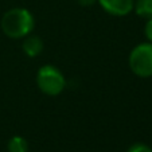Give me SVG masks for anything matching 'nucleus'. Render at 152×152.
<instances>
[{
    "label": "nucleus",
    "mask_w": 152,
    "mask_h": 152,
    "mask_svg": "<svg viewBox=\"0 0 152 152\" xmlns=\"http://www.w3.org/2000/svg\"><path fill=\"white\" fill-rule=\"evenodd\" d=\"M1 31L11 39H23L32 32L35 20L27 8H11L1 16L0 20Z\"/></svg>",
    "instance_id": "obj_1"
},
{
    "label": "nucleus",
    "mask_w": 152,
    "mask_h": 152,
    "mask_svg": "<svg viewBox=\"0 0 152 152\" xmlns=\"http://www.w3.org/2000/svg\"><path fill=\"white\" fill-rule=\"evenodd\" d=\"M144 34H145V38L148 39V42L152 43V19L147 20L145 27H144Z\"/></svg>",
    "instance_id": "obj_9"
},
{
    "label": "nucleus",
    "mask_w": 152,
    "mask_h": 152,
    "mask_svg": "<svg viewBox=\"0 0 152 152\" xmlns=\"http://www.w3.org/2000/svg\"><path fill=\"white\" fill-rule=\"evenodd\" d=\"M43 47H45V43H43L42 38H39L38 35H27L26 38H23V45H22V49H23L24 54L30 58H35L43 51Z\"/></svg>",
    "instance_id": "obj_5"
},
{
    "label": "nucleus",
    "mask_w": 152,
    "mask_h": 152,
    "mask_svg": "<svg viewBox=\"0 0 152 152\" xmlns=\"http://www.w3.org/2000/svg\"><path fill=\"white\" fill-rule=\"evenodd\" d=\"M136 15L144 19H152V0H135L133 6Z\"/></svg>",
    "instance_id": "obj_6"
},
{
    "label": "nucleus",
    "mask_w": 152,
    "mask_h": 152,
    "mask_svg": "<svg viewBox=\"0 0 152 152\" xmlns=\"http://www.w3.org/2000/svg\"><path fill=\"white\" fill-rule=\"evenodd\" d=\"M129 69L140 78L152 77V43L144 42L135 46L128 58Z\"/></svg>",
    "instance_id": "obj_3"
},
{
    "label": "nucleus",
    "mask_w": 152,
    "mask_h": 152,
    "mask_svg": "<svg viewBox=\"0 0 152 152\" xmlns=\"http://www.w3.org/2000/svg\"><path fill=\"white\" fill-rule=\"evenodd\" d=\"M126 152H152V148L144 143H135L126 149Z\"/></svg>",
    "instance_id": "obj_8"
},
{
    "label": "nucleus",
    "mask_w": 152,
    "mask_h": 152,
    "mask_svg": "<svg viewBox=\"0 0 152 152\" xmlns=\"http://www.w3.org/2000/svg\"><path fill=\"white\" fill-rule=\"evenodd\" d=\"M98 4L105 12L113 16H126L135 6V0H98Z\"/></svg>",
    "instance_id": "obj_4"
},
{
    "label": "nucleus",
    "mask_w": 152,
    "mask_h": 152,
    "mask_svg": "<svg viewBox=\"0 0 152 152\" xmlns=\"http://www.w3.org/2000/svg\"><path fill=\"white\" fill-rule=\"evenodd\" d=\"M98 0H77V3L82 7H90L93 4H96Z\"/></svg>",
    "instance_id": "obj_10"
},
{
    "label": "nucleus",
    "mask_w": 152,
    "mask_h": 152,
    "mask_svg": "<svg viewBox=\"0 0 152 152\" xmlns=\"http://www.w3.org/2000/svg\"><path fill=\"white\" fill-rule=\"evenodd\" d=\"M8 152H28V143L22 136H14L7 144Z\"/></svg>",
    "instance_id": "obj_7"
},
{
    "label": "nucleus",
    "mask_w": 152,
    "mask_h": 152,
    "mask_svg": "<svg viewBox=\"0 0 152 152\" xmlns=\"http://www.w3.org/2000/svg\"><path fill=\"white\" fill-rule=\"evenodd\" d=\"M37 85L46 96H58L66 86L62 72L53 65H45L37 73Z\"/></svg>",
    "instance_id": "obj_2"
}]
</instances>
